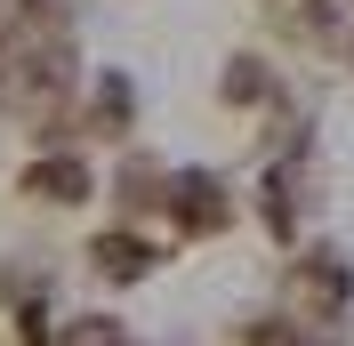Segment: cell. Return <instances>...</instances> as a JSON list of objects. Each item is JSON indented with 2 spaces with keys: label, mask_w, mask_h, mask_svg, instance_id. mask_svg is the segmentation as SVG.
Listing matches in <instances>:
<instances>
[{
  "label": "cell",
  "mask_w": 354,
  "mask_h": 346,
  "mask_svg": "<svg viewBox=\"0 0 354 346\" xmlns=\"http://www.w3.org/2000/svg\"><path fill=\"white\" fill-rule=\"evenodd\" d=\"M161 201H169V217H177V234L185 242H209V234H225L234 226V185H225L218 170H177L169 185H161Z\"/></svg>",
  "instance_id": "obj_1"
},
{
  "label": "cell",
  "mask_w": 354,
  "mask_h": 346,
  "mask_svg": "<svg viewBox=\"0 0 354 346\" xmlns=\"http://www.w3.org/2000/svg\"><path fill=\"white\" fill-rule=\"evenodd\" d=\"M290 298L306 306L314 322H338L354 306V266L338 258V250H306V258L290 266Z\"/></svg>",
  "instance_id": "obj_2"
},
{
  "label": "cell",
  "mask_w": 354,
  "mask_h": 346,
  "mask_svg": "<svg viewBox=\"0 0 354 346\" xmlns=\"http://www.w3.org/2000/svg\"><path fill=\"white\" fill-rule=\"evenodd\" d=\"M88 266H97V282H145L161 266V250L137 234V226H105V234L88 242Z\"/></svg>",
  "instance_id": "obj_3"
},
{
  "label": "cell",
  "mask_w": 354,
  "mask_h": 346,
  "mask_svg": "<svg viewBox=\"0 0 354 346\" xmlns=\"http://www.w3.org/2000/svg\"><path fill=\"white\" fill-rule=\"evenodd\" d=\"M24 194L48 201V210H73V201H88V161L81 153H41V161L24 170Z\"/></svg>",
  "instance_id": "obj_4"
},
{
  "label": "cell",
  "mask_w": 354,
  "mask_h": 346,
  "mask_svg": "<svg viewBox=\"0 0 354 346\" xmlns=\"http://www.w3.org/2000/svg\"><path fill=\"white\" fill-rule=\"evenodd\" d=\"M218 97H225L234 113H242V105H274V65H266V57H225Z\"/></svg>",
  "instance_id": "obj_5"
},
{
  "label": "cell",
  "mask_w": 354,
  "mask_h": 346,
  "mask_svg": "<svg viewBox=\"0 0 354 346\" xmlns=\"http://www.w3.org/2000/svg\"><path fill=\"white\" fill-rule=\"evenodd\" d=\"M129 113H137L129 73H97V129H105V137H121V129H129Z\"/></svg>",
  "instance_id": "obj_6"
}]
</instances>
